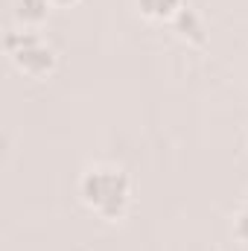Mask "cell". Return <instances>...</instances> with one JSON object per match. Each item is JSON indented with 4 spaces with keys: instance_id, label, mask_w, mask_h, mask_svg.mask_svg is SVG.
Listing matches in <instances>:
<instances>
[{
    "instance_id": "cell-1",
    "label": "cell",
    "mask_w": 248,
    "mask_h": 251,
    "mask_svg": "<svg viewBox=\"0 0 248 251\" xmlns=\"http://www.w3.org/2000/svg\"><path fill=\"white\" fill-rule=\"evenodd\" d=\"M82 193L88 204H94L102 216L114 219L123 213L128 201V181L120 170L97 167V170H88V176L82 178Z\"/></svg>"
},
{
    "instance_id": "cell-2",
    "label": "cell",
    "mask_w": 248,
    "mask_h": 251,
    "mask_svg": "<svg viewBox=\"0 0 248 251\" xmlns=\"http://www.w3.org/2000/svg\"><path fill=\"white\" fill-rule=\"evenodd\" d=\"M12 56H15V62L21 64L26 73H32V76L50 70V64H53V53L35 35H24V47L21 50H12Z\"/></svg>"
},
{
    "instance_id": "cell-3",
    "label": "cell",
    "mask_w": 248,
    "mask_h": 251,
    "mask_svg": "<svg viewBox=\"0 0 248 251\" xmlns=\"http://www.w3.org/2000/svg\"><path fill=\"white\" fill-rule=\"evenodd\" d=\"M140 9L146 15H170L173 9H178V0H140Z\"/></svg>"
},
{
    "instance_id": "cell-4",
    "label": "cell",
    "mask_w": 248,
    "mask_h": 251,
    "mask_svg": "<svg viewBox=\"0 0 248 251\" xmlns=\"http://www.w3.org/2000/svg\"><path fill=\"white\" fill-rule=\"evenodd\" d=\"M47 9V0H21L18 3V18H41Z\"/></svg>"
},
{
    "instance_id": "cell-5",
    "label": "cell",
    "mask_w": 248,
    "mask_h": 251,
    "mask_svg": "<svg viewBox=\"0 0 248 251\" xmlns=\"http://www.w3.org/2000/svg\"><path fill=\"white\" fill-rule=\"evenodd\" d=\"M178 26L187 29L184 35H193L196 41H201V26H198V21H196V15H193V12H187V9L178 12Z\"/></svg>"
},
{
    "instance_id": "cell-6",
    "label": "cell",
    "mask_w": 248,
    "mask_h": 251,
    "mask_svg": "<svg viewBox=\"0 0 248 251\" xmlns=\"http://www.w3.org/2000/svg\"><path fill=\"white\" fill-rule=\"evenodd\" d=\"M240 234H243V237H248V210L240 216Z\"/></svg>"
}]
</instances>
